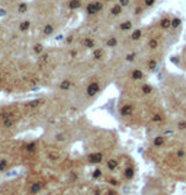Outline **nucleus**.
Listing matches in <instances>:
<instances>
[{
	"label": "nucleus",
	"instance_id": "nucleus-1",
	"mask_svg": "<svg viewBox=\"0 0 186 195\" xmlns=\"http://www.w3.org/2000/svg\"><path fill=\"white\" fill-rule=\"evenodd\" d=\"M115 82L120 90L117 112L124 125L155 133L171 129L161 90L149 81L148 74L136 66H124Z\"/></svg>",
	"mask_w": 186,
	"mask_h": 195
},
{
	"label": "nucleus",
	"instance_id": "nucleus-2",
	"mask_svg": "<svg viewBox=\"0 0 186 195\" xmlns=\"http://www.w3.org/2000/svg\"><path fill=\"white\" fill-rule=\"evenodd\" d=\"M181 22L172 15H162L156 22L143 27V34L137 47L117 58L124 66H136L152 75L163 62L170 47L179 39Z\"/></svg>",
	"mask_w": 186,
	"mask_h": 195
},
{
	"label": "nucleus",
	"instance_id": "nucleus-3",
	"mask_svg": "<svg viewBox=\"0 0 186 195\" xmlns=\"http://www.w3.org/2000/svg\"><path fill=\"white\" fill-rule=\"evenodd\" d=\"M143 156L163 179L186 184V134L171 129L156 132L147 141Z\"/></svg>",
	"mask_w": 186,
	"mask_h": 195
},
{
	"label": "nucleus",
	"instance_id": "nucleus-4",
	"mask_svg": "<svg viewBox=\"0 0 186 195\" xmlns=\"http://www.w3.org/2000/svg\"><path fill=\"white\" fill-rule=\"evenodd\" d=\"M137 162L125 151L117 150L100 165L93 167V180L113 189H122L137 177Z\"/></svg>",
	"mask_w": 186,
	"mask_h": 195
},
{
	"label": "nucleus",
	"instance_id": "nucleus-5",
	"mask_svg": "<svg viewBox=\"0 0 186 195\" xmlns=\"http://www.w3.org/2000/svg\"><path fill=\"white\" fill-rule=\"evenodd\" d=\"M160 90L171 119V129L186 134V77L163 71Z\"/></svg>",
	"mask_w": 186,
	"mask_h": 195
},
{
	"label": "nucleus",
	"instance_id": "nucleus-6",
	"mask_svg": "<svg viewBox=\"0 0 186 195\" xmlns=\"http://www.w3.org/2000/svg\"><path fill=\"white\" fill-rule=\"evenodd\" d=\"M47 184L38 174L31 171L29 175L14 177L0 185V195H37Z\"/></svg>",
	"mask_w": 186,
	"mask_h": 195
},
{
	"label": "nucleus",
	"instance_id": "nucleus-7",
	"mask_svg": "<svg viewBox=\"0 0 186 195\" xmlns=\"http://www.w3.org/2000/svg\"><path fill=\"white\" fill-rule=\"evenodd\" d=\"M142 195H171L169 190L163 186V184L158 179H148L146 181Z\"/></svg>",
	"mask_w": 186,
	"mask_h": 195
},
{
	"label": "nucleus",
	"instance_id": "nucleus-8",
	"mask_svg": "<svg viewBox=\"0 0 186 195\" xmlns=\"http://www.w3.org/2000/svg\"><path fill=\"white\" fill-rule=\"evenodd\" d=\"M94 195H124V194H122L117 189H113V188H109V186H105L103 184L96 182V188H95Z\"/></svg>",
	"mask_w": 186,
	"mask_h": 195
},
{
	"label": "nucleus",
	"instance_id": "nucleus-9",
	"mask_svg": "<svg viewBox=\"0 0 186 195\" xmlns=\"http://www.w3.org/2000/svg\"><path fill=\"white\" fill-rule=\"evenodd\" d=\"M179 66H180V69L181 70H184L186 72V43L185 46L182 47V49H181V52H180V55H179Z\"/></svg>",
	"mask_w": 186,
	"mask_h": 195
},
{
	"label": "nucleus",
	"instance_id": "nucleus-10",
	"mask_svg": "<svg viewBox=\"0 0 186 195\" xmlns=\"http://www.w3.org/2000/svg\"><path fill=\"white\" fill-rule=\"evenodd\" d=\"M80 6H81L80 0H71V1L68 3V8H70V9H77Z\"/></svg>",
	"mask_w": 186,
	"mask_h": 195
},
{
	"label": "nucleus",
	"instance_id": "nucleus-11",
	"mask_svg": "<svg viewBox=\"0 0 186 195\" xmlns=\"http://www.w3.org/2000/svg\"><path fill=\"white\" fill-rule=\"evenodd\" d=\"M53 32V27L52 26H46V28H45V34H51Z\"/></svg>",
	"mask_w": 186,
	"mask_h": 195
},
{
	"label": "nucleus",
	"instance_id": "nucleus-12",
	"mask_svg": "<svg viewBox=\"0 0 186 195\" xmlns=\"http://www.w3.org/2000/svg\"><path fill=\"white\" fill-rule=\"evenodd\" d=\"M28 28H29V22H24V23L20 24V29L22 30H27Z\"/></svg>",
	"mask_w": 186,
	"mask_h": 195
},
{
	"label": "nucleus",
	"instance_id": "nucleus-13",
	"mask_svg": "<svg viewBox=\"0 0 186 195\" xmlns=\"http://www.w3.org/2000/svg\"><path fill=\"white\" fill-rule=\"evenodd\" d=\"M19 10H20L22 13H24V12L27 10V5H25V4H22V5H20V8H19Z\"/></svg>",
	"mask_w": 186,
	"mask_h": 195
},
{
	"label": "nucleus",
	"instance_id": "nucleus-14",
	"mask_svg": "<svg viewBox=\"0 0 186 195\" xmlns=\"http://www.w3.org/2000/svg\"><path fill=\"white\" fill-rule=\"evenodd\" d=\"M34 49H36V52H41V51H42V46H41V45H37Z\"/></svg>",
	"mask_w": 186,
	"mask_h": 195
}]
</instances>
